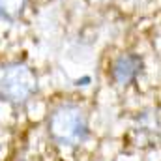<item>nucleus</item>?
<instances>
[{"mask_svg": "<svg viewBox=\"0 0 161 161\" xmlns=\"http://www.w3.org/2000/svg\"><path fill=\"white\" fill-rule=\"evenodd\" d=\"M28 0H0V19L2 21H17L23 17Z\"/></svg>", "mask_w": 161, "mask_h": 161, "instance_id": "4", "label": "nucleus"}, {"mask_svg": "<svg viewBox=\"0 0 161 161\" xmlns=\"http://www.w3.org/2000/svg\"><path fill=\"white\" fill-rule=\"evenodd\" d=\"M38 92V77L25 62L0 64V99L15 107L25 105Z\"/></svg>", "mask_w": 161, "mask_h": 161, "instance_id": "2", "label": "nucleus"}, {"mask_svg": "<svg viewBox=\"0 0 161 161\" xmlns=\"http://www.w3.org/2000/svg\"><path fill=\"white\" fill-rule=\"evenodd\" d=\"M142 71V58L135 53H125L111 64V79L118 86H127L137 79Z\"/></svg>", "mask_w": 161, "mask_h": 161, "instance_id": "3", "label": "nucleus"}, {"mask_svg": "<svg viewBox=\"0 0 161 161\" xmlns=\"http://www.w3.org/2000/svg\"><path fill=\"white\" fill-rule=\"evenodd\" d=\"M47 133L60 146H79L88 137V118L84 109L75 103L54 107L47 118Z\"/></svg>", "mask_w": 161, "mask_h": 161, "instance_id": "1", "label": "nucleus"}]
</instances>
